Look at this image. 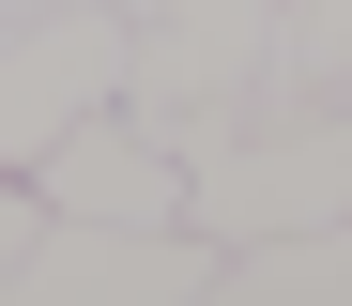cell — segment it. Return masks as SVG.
<instances>
[{
	"mask_svg": "<svg viewBox=\"0 0 352 306\" xmlns=\"http://www.w3.org/2000/svg\"><path fill=\"white\" fill-rule=\"evenodd\" d=\"M184 215L214 245L245 230H307V215H352V92L337 107H261V122H214L184 153Z\"/></svg>",
	"mask_w": 352,
	"mask_h": 306,
	"instance_id": "1",
	"label": "cell"
},
{
	"mask_svg": "<svg viewBox=\"0 0 352 306\" xmlns=\"http://www.w3.org/2000/svg\"><path fill=\"white\" fill-rule=\"evenodd\" d=\"M123 61H138V16H123V0H46V16H0V168L62 153L92 107H123Z\"/></svg>",
	"mask_w": 352,
	"mask_h": 306,
	"instance_id": "2",
	"label": "cell"
},
{
	"mask_svg": "<svg viewBox=\"0 0 352 306\" xmlns=\"http://www.w3.org/2000/svg\"><path fill=\"white\" fill-rule=\"evenodd\" d=\"M214 261L230 245L184 215H46L16 261V306H214Z\"/></svg>",
	"mask_w": 352,
	"mask_h": 306,
	"instance_id": "3",
	"label": "cell"
},
{
	"mask_svg": "<svg viewBox=\"0 0 352 306\" xmlns=\"http://www.w3.org/2000/svg\"><path fill=\"white\" fill-rule=\"evenodd\" d=\"M31 199H46V215H184V153H168L138 107H92L62 153H31ZM184 230H199V215H184Z\"/></svg>",
	"mask_w": 352,
	"mask_h": 306,
	"instance_id": "4",
	"label": "cell"
},
{
	"mask_svg": "<svg viewBox=\"0 0 352 306\" xmlns=\"http://www.w3.org/2000/svg\"><path fill=\"white\" fill-rule=\"evenodd\" d=\"M214 306H352V215L245 230V245L214 261Z\"/></svg>",
	"mask_w": 352,
	"mask_h": 306,
	"instance_id": "5",
	"label": "cell"
},
{
	"mask_svg": "<svg viewBox=\"0 0 352 306\" xmlns=\"http://www.w3.org/2000/svg\"><path fill=\"white\" fill-rule=\"evenodd\" d=\"M31 230H46V199H31V168H0V306H16V261H31Z\"/></svg>",
	"mask_w": 352,
	"mask_h": 306,
	"instance_id": "6",
	"label": "cell"
},
{
	"mask_svg": "<svg viewBox=\"0 0 352 306\" xmlns=\"http://www.w3.org/2000/svg\"><path fill=\"white\" fill-rule=\"evenodd\" d=\"M0 16H46V0H0Z\"/></svg>",
	"mask_w": 352,
	"mask_h": 306,
	"instance_id": "7",
	"label": "cell"
}]
</instances>
